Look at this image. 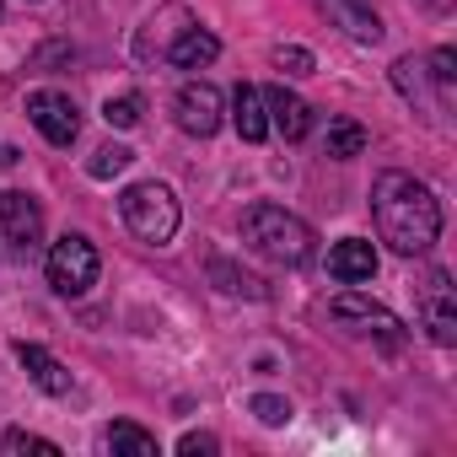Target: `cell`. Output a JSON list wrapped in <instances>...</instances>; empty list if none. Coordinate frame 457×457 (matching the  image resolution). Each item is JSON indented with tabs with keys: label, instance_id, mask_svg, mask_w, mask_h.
<instances>
[{
	"label": "cell",
	"instance_id": "17",
	"mask_svg": "<svg viewBox=\"0 0 457 457\" xmlns=\"http://www.w3.org/2000/svg\"><path fill=\"white\" fill-rule=\"evenodd\" d=\"M108 446H113V452H135V457H156V436L140 430V425H129V420H119V425L108 430Z\"/></svg>",
	"mask_w": 457,
	"mask_h": 457
},
{
	"label": "cell",
	"instance_id": "4",
	"mask_svg": "<svg viewBox=\"0 0 457 457\" xmlns=\"http://www.w3.org/2000/svg\"><path fill=\"white\" fill-rule=\"evenodd\" d=\"M97 270H103V259H97L92 237H81V232H65L49 248V286L60 296H87L97 286Z\"/></svg>",
	"mask_w": 457,
	"mask_h": 457
},
{
	"label": "cell",
	"instance_id": "18",
	"mask_svg": "<svg viewBox=\"0 0 457 457\" xmlns=\"http://www.w3.org/2000/svg\"><path fill=\"white\" fill-rule=\"evenodd\" d=\"M140 108H145V103H140L135 92H124V97H108V103H103V119H108L113 129H135V124H140Z\"/></svg>",
	"mask_w": 457,
	"mask_h": 457
},
{
	"label": "cell",
	"instance_id": "3",
	"mask_svg": "<svg viewBox=\"0 0 457 457\" xmlns=\"http://www.w3.org/2000/svg\"><path fill=\"white\" fill-rule=\"evenodd\" d=\"M119 215H124V226L140 237V243H172V232H178V199H172V188L167 183H129L124 194H119Z\"/></svg>",
	"mask_w": 457,
	"mask_h": 457
},
{
	"label": "cell",
	"instance_id": "19",
	"mask_svg": "<svg viewBox=\"0 0 457 457\" xmlns=\"http://www.w3.org/2000/svg\"><path fill=\"white\" fill-rule=\"evenodd\" d=\"M129 162H135V151H129V145H103V151L87 162V172H92V178H119Z\"/></svg>",
	"mask_w": 457,
	"mask_h": 457
},
{
	"label": "cell",
	"instance_id": "13",
	"mask_svg": "<svg viewBox=\"0 0 457 457\" xmlns=\"http://www.w3.org/2000/svg\"><path fill=\"white\" fill-rule=\"evenodd\" d=\"M17 361H22V371L44 387V393H54V398H65L71 393V371L44 350V345H28V339H17Z\"/></svg>",
	"mask_w": 457,
	"mask_h": 457
},
{
	"label": "cell",
	"instance_id": "9",
	"mask_svg": "<svg viewBox=\"0 0 457 457\" xmlns=\"http://www.w3.org/2000/svg\"><path fill=\"white\" fill-rule=\"evenodd\" d=\"M0 226L17 248H33L44 237V210L33 194H17V188H0Z\"/></svg>",
	"mask_w": 457,
	"mask_h": 457
},
{
	"label": "cell",
	"instance_id": "24",
	"mask_svg": "<svg viewBox=\"0 0 457 457\" xmlns=\"http://www.w3.org/2000/svg\"><path fill=\"white\" fill-rule=\"evenodd\" d=\"M178 452H183V457H210V452H215V436H204V430H188V436L178 441Z\"/></svg>",
	"mask_w": 457,
	"mask_h": 457
},
{
	"label": "cell",
	"instance_id": "22",
	"mask_svg": "<svg viewBox=\"0 0 457 457\" xmlns=\"http://www.w3.org/2000/svg\"><path fill=\"white\" fill-rule=\"evenodd\" d=\"M253 414H259L264 425H286V420H291V403L275 398V393H259V398H253Z\"/></svg>",
	"mask_w": 457,
	"mask_h": 457
},
{
	"label": "cell",
	"instance_id": "1",
	"mask_svg": "<svg viewBox=\"0 0 457 457\" xmlns=\"http://www.w3.org/2000/svg\"><path fill=\"white\" fill-rule=\"evenodd\" d=\"M371 215H377L382 243L403 259L430 253L436 237H441V199L414 172H382L377 188H371Z\"/></svg>",
	"mask_w": 457,
	"mask_h": 457
},
{
	"label": "cell",
	"instance_id": "16",
	"mask_svg": "<svg viewBox=\"0 0 457 457\" xmlns=\"http://www.w3.org/2000/svg\"><path fill=\"white\" fill-rule=\"evenodd\" d=\"M366 151V129L355 124V119H334L328 124V156L334 162H350V156H361Z\"/></svg>",
	"mask_w": 457,
	"mask_h": 457
},
{
	"label": "cell",
	"instance_id": "11",
	"mask_svg": "<svg viewBox=\"0 0 457 457\" xmlns=\"http://www.w3.org/2000/svg\"><path fill=\"white\" fill-rule=\"evenodd\" d=\"M312 6H318V12H328V17H334L355 44H377V38H382V17L366 6V0H312Z\"/></svg>",
	"mask_w": 457,
	"mask_h": 457
},
{
	"label": "cell",
	"instance_id": "7",
	"mask_svg": "<svg viewBox=\"0 0 457 457\" xmlns=\"http://www.w3.org/2000/svg\"><path fill=\"white\" fill-rule=\"evenodd\" d=\"M334 318H339V323H355L361 334H377L387 350H398V345H403V323H398L382 302H371V296H361V291L334 296Z\"/></svg>",
	"mask_w": 457,
	"mask_h": 457
},
{
	"label": "cell",
	"instance_id": "8",
	"mask_svg": "<svg viewBox=\"0 0 457 457\" xmlns=\"http://www.w3.org/2000/svg\"><path fill=\"white\" fill-rule=\"evenodd\" d=\"M178 129L199 135V140H210L220 129V92L210 81H183V92H178Z\"/></svg>",
	"mask_w": 457,
	"mask_h": 457
},
{
	"label": "cell",
	"instance_id": "6",
	"mask_svg": "<svg viewBox=\"0 0 457 457\" xmlns=\"http://www.w3.org/2000/svg\"><path fill=\"white\" fill-rule=\"evenodd\" d=\"M28 119L38 124V135L49 145H76V135H81V108L65 92H49V87L28 97Z\"/></svg>",
	"mask_w": 457,
	"mask_h": 457
},
{
	"label": "cell",
	"instance_id": "5",
	"mask_svg": "<svg viewBox=\"0 0 457 457\" xmlns=\"http://www.w3.org/2000/svg\"><path fill=\"white\" fill-rule=\"evenodd\" d=\"M420 318L436 345H457V286L446 270H430L420 286Z\"/></svg>",
	"mask_w": 457,
	"mask_h": 457
},
{
	"label": "cell",
	"instance_id": "10",
	"mask_svg": "<svg viewBox=\"0 0 457 457\" xmlns=\"http://www.w3.org/2000/svg\"><path fill=\"white\" fill-rule=\"evenodd\" d=\"M328 275H334L339 286H361V280H371V275H377V248H371L366 237H345V243H334V248H328Z\"/></svg>",
	"mask_w": 457,
	"mask_h": 457
},
{
	"label": "cell",
	"instance_id": "12",
	"mask_svg": "<svg viewBox=\"0 0 457 457\" xmlns=\"http://www.w3.org/2000/svg\"><path fill=\"white\" fill-rule=\"evenodd\" d=\"M264 113H270V124H275L286 140H302V135L312 129V108H307L296 92H286V87H270V92H264Z\"/></svg>",
	"mask_w": 457,
	"mask_h": 457
},
{
	"label": "cell",
	"instance_id": "14",
	"mask_svg": "<svg viewBox=\"0 0 457 457\" xmlns=\"http://www.w3.org/2000/svg\"><path fill=\"white\" fill-rule=\"evenodd\" d=\"M232 124L243 140H264L270 135V113H264V92L259 87H237L232 92Z\"/></svg>",
	"mask_w": 457,
	"mask_h": 457
},
{
	"label": "cell",
	"instance_id": "2",
	"mask_svg": "<svg viewBox=\"0 0 457 457\" xmlns=\"http://www.w3.org/2000/svg\"><path fill=\"white\" fill-rule=\"evenodd\" d=\"M243 243L270 259V264H307L312 259V232H307V220L280 210V204H253L243 210Z\"/></svg>",
	"mask_w": 457,
	"mask_h": 457
},
{
	"label": "cell",
	"instance_id": "21",
	"mask_svg": "<svg viewBox=\"0 0 457 457\" xmlns=\"http://www.w3.org/2000/svg\"><path fill=\"white\" fill-rule=\"evenodd\" d=\"M452 65H457V54H452V49H436V54H430V76H436L441 97H452V87H457V71H452Z\"/></svg>",
	"mask_w": 457,
	"mask_h": 457
},
{
	"label": "cell",
	"instance_id": "15",
	"mask_svg": "<svg viewBox=\"0 0 457 457\" xmlns=\"http://www.w3.org/2000/svg\"><path fill=\"white\" fill-rule=\"evenodd\" d=\"M215 54H220V44H215V33H204V28H188V33L167 49V60H172L178 71H204Z\"/></svg>",
	"mask_w": 457,
	"mask_h": 457
},
{
	"label": "cell",
	"instance_id": "23",
	"mask_svg": "<svg viewBox=\"0 0 457 457\" xmlns=\"http://www.w3.org/2000/svg\"><path fill=\"white\" fill-rule=\"evenodd\" d=\"M275 65H280L286 76H312V54L296 49V44H291V49H275Z\"/></svg>",
	"mask_w": 457,
	"mask_h": 457
},
{
	"label": "cell",
	"instance_id": "20",
	"mask_svg": "<svg viewBox=\"0 0 457 457\" xmlns=\"http://www.w3.org/2000/svg\"><path fill=\"white\" fill-rule=\"evenodd\" d=\"M0 452H38V457H60V446H54V441H44V436H33V430H6V436H0Z\"/></svg>",
	"mask_w": 457,
	"mask_h": 457
}]
</instances>
